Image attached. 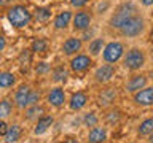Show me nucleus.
Wrapping results in <instances>:
<instances>
[{
	"mask_svg": "<svg viewBox=\"0 0 153 143\" xmlns=\"http://www.w3.org/2000/svg\"><path fill=\"white\" fill-rule=\"evenodd\" d=\"M139 13V8L137 5L134 2H124L121 5H118L117 8H115V11L112 13V16L108 19V26L112 29H120L123 27V24L128 21V19H131L132 16H136Z\"/></svg>",
	"mask_w": 153,
	"mask_h": 143,
	"instance_id": "obj_1",
	"label": "nucleus"
},
{
	"mask_svg": "<svg viewBox=\"0 0 153 143\" xmlns=\"http://www.w3.org/2000/svg\"><path fill=\"white\" fill-rule=\"evenodd\" d=\"M8 22L16 29H26L27 26H30L32 22V13L24 7V5H14L7 11Z\"/></svg>",
	"mask_w": 153,
	"mask_h": 143,
	"instance_id": "obj_2",
	"label": "nucleus"
},
{
	"mask_svg": "<svg viewBox=\"0 0 153 143\" xmlns=\"http://www.w3.org/2000/svg\"><path fill=\"white\" fill-rule=\"evenodd\" d=\"M123 67L126 70H131V72H137L140 70L147 62V56L140 48H129L128 51H124V56H123Z\"/></svg>",
	"mask_w": 153,
	"mask_h": 143,
	"instance_id": "obj_3",
	"label": "nucleus"
},
{
	"mask_svg": "<svg viewBox=\"0 0 153 143\" xmlns=\"http://www.w3.org/2000/svg\"><path fill=\"white\" fill-rule=\"evenodd\" d=\"M145 19L140 16V13H137L136 16H132L131 19H128L126 22L123 24V27L120 29V33L126 38H134V37H139L145 32Z\"/></svg>",
	"mask_w": 153,
	"mask_h": 143,
	"instance_id": "obj_4",
	"label": "nucleus"
},
{
	"mask_svg": "<svg viewBox=\"0 0 153 143\" xmlns=\"http://www.w3.org/2000/svg\"><path fill=\"white\" fill-rule=\"evenodd\" d=\"M124 51H126V48H124L121 41H108V43H105V46L102 49V59L107 64L115 65L117 62L123 59Z\"/></svg>",
	"mask_w": 153,
	"mask_h": 143,
	"instance_id": "obj_5",
	"label": "nucleus"
},
{
	"mask_svg": "<svg viewBox=\"0 0 153 143\" xmlns=\"http://www.w3.org/2000/svg\"><path fill=\"white\" fill-rule=\"evenodd\" d=\"M91 65H93V57L89 54H81V52L72 56L69 62V67L74 73H85L91 69Z\"/></svg>",
	"mask_w": 153,
	"mask_h": 143,
	"instance_id": "obj_6",
	"label": "nucleus"
},
{
	"mask_svg": "<svg viewBox=\"0 0 153 143\" xmlns=\"http://www.w3.org/2000/svg\"><path fill=\"white\" fill-rule=\"evenodd\" d=\"M132 103L140 108L153 107V86H145L136 94H132Z\"/></svg>",
	"mask_w": 153,
	"mask_h": 143,
	"instance_id": "obj_7",
	"label": "nucleus"
},
{
	"mask_svg": "<svg viewBox=\"0 0 153 143\" xmlns=\"http://www.w3.org/2000/svg\"><path fill=\"white\" fill-rule=\"evenodd\" d=\"M118 99V92L115 88H104L97 92V97H96V102L100 108H112L115 102Z\"/></svg>",
	"mask_w": 153,
	"mask_h": 143,
	"instance_id": "obj_8",
	"label": "nucleus"
},
{
	"mask_svg": "<svg viewBox=\"0 0 153 143\" xmlns=\"http://www.w3.org/2000/svg\"><path fill=\"white\" fill-rule=\"evenodd\" d=\"M115 75H117V69H115V65L113 64H102V65H99L97 69L94 70V80L97 81L99 84H107L110 83L113 78H115Z\"/></svg>",
	"mask_w": 153,
	"mask_h": 143,
	"instance_id": "obj_9",
	"label": "nucleus"
},
{
	"mask_svg": "<svg viewBox=\"0 0 153 143\" xmlns=\"http://www.w3.org/2000/svg\"><path fill=\"white\" fill-rule=\"evenodd\" d=\"M93 24V14H91L88 10H80L74 14V19H72V26H74V30L78 32H85L88 30Z\"/></svg>",
	"mask_w": 153,
	"mask_h": 143,
	"instance_id": "obj_10",
	"label": "nucleus"
},
{
	"mask_svg": "<svg viewBox=\"0 0 153 143\" xmlns=\"http://www.w3.org/2000/svg\"><path fill=\"white\" fill-rule=\"evenodd\" d=\"M148 84V75H143V73H136L132 75L131 78L126 81V84H124V91H126L128 94H136L137 91H140L142 88H145Z\"/></svg>",
	"mask_w": 153,
	"mask_h": 143,
	"instance_id": "obj_11",
	"label": "nucleus"
},
{
	"mask_svg": "<svg viewBox=\"0 0 153 143\" xmlns=\"http://www.w3.org/2000/svg\"><path fill=\"white\" fill-rule=\"evenodd\" d=\"M88 103H89V95L86 92H83V91H76L67 100L69 110H72V111H81L83 108L88 107Z\"/></svg>",
	"mask_w": 153,
	"mask_h": 143,
	"instance_id": "obj_12",
	"label": "nucleus"
},
{
	"mask_svg": "<svg viewBox=\"0 0 153 143\" xmlns=\"http://www.w3.org/2000/svg\"><path fill=\"white\" fill-rule=\"evenodd\" d=\"M46 102L54 108H61L67 103V95H65V91L64 88L61 86H56V88L50 89V92L46 95Z\"/></svg>",
	"mask_w": 153,
	"mask_h": 143,
	"instance_id": "obj_13",
	"label": "nucleus"
},
{
	"mask_svg": "<svg viewBox=\"0 0 153 143\" xmlns=\"http://www.w3.org/2000/svg\"><path fill=\"white\" fill-rule=\"evenodd\" d=\"M30 91H32V88L29 84H19L18 86V89L14 91V95H13V103L16 105V108H19V110L27 108V99H29Z\"/></svg>",
	"mask_w": 153,
	"mask_h": 143,
	"instance_id": "obj_14",
	"label": "nucleus"
},
{
	"mask_svg": "<svg viewBox=\"0 0 153 143\" xmlns=\"http://www.w3.org/2000/svg\"><path fill=\"white\" fill-rule=\"evenodd\" d=\"M108 138V129L105 126H97L88 129V135H86V140L88 143H105Z\"/></svg>",
	"mask_w": 153,
	"mask_h": 143,
	"instance_id": "obj_15",
	"label": "nucleus"
},
{
	"mask_svg": "<svg viewBox=\"0 0 153 143\" xmlns=\"http://www.w3.org/2000/svg\"><path fill=\"white\" fill-rule=\"evenodd\" d=\"M81 48H83V41H81V38L78 37H69L67 40L62 43V52H64L65 56H75L78 54L81 51Z\"/></svg>",
	"mask_w": 153,
	"mask_h": 143,
	"instance_id": "obj_16",
	"label": "nucleus"
},
{
	"mask_svg": "<svg viewBox=\"0 0 153 143\" xmlns=\"http://www.w3.org/2000/svg\"><path fill=\"white\" fill-rule=\"evenodd\" d=\"M54 124V116L53 114H43L42 118L37 119L35 126H33V135H43L50 130V127Z\"/></svg>",
	"mask_w": 153,
	"mask_h": 143,
	"instance_id": "obj_17",
	"label": "nucleus"
},
{
	"mask_svg": "<svg viewBox=\"0 0 153 143\" xmlns=\"http://www.w3.org/2000/svg\"><path fill=\"white\" fill-rule=\"evenodd\" d=\"M72 19H74V13L69 11V10H64V11L56 14L54 21H53V27H54L56 30H65V29L72 24Z\"/></svg>",
	"mask_w": 153,
	"mask_h": 143,
	"instance_id": "obj_18",
	"label": "nucleus"
},
{
	"mask_svg": "<svg viewBox=\"0 0 153 143\" xmlns=\"http://www.w3.org/2000/svg\"><path fill=\"white\" fill-rule=\"evenodd\" d=\"M21 137H22V127L19 124H13V126L8 127L7 133L3 135V140L5 143H16L21 140Z\"/></svg>",
	"mask_w": 153,
	"mask_h": 143,
	"instance_id": "obj_19",
	"label": "nucleus"
},
{
	"mask_svg": "<svg viewBox=\"0 0 153 143\" xmlns=\"http://www.w3.org/2000/svg\"><path fill=\"white\" fill-rule=\"evenodd\" d=\"M121 118L123 114L120 111L118 108H107V113L104 114V121L107 126H118L120 122H121Z\"/></svg>",
	"mask_w": 153,
	"mask_h": 143,
	"instance_id": "obj_20",
	"label": "nucleus"
},
{
	"mask_svg": "<svg viewBox=\"0 0 153 143\" xmlns=\"http://www.w3.org/2000/svg\"><path fill=\"white\" fill-rule=\"evenodd\" d=\"M24 111H26V114H24V116H26L27 121H37L38 118H42L43 114H46V113H45V107H43V105H40V103L32 105V107H27Z\"/></svg>",
	"mask_w": 153,
	"mask_h": 143,
	"instance_id": "obj_21",
	"label": "nucleus"
},
{
	"mask_svg": "<svg viewBox=\"0 0 153 143\" xmlns=\"http://www.w3.org/2000/svg\"><path fill=\"white\" fill-rule=\"evenodd\" d=\"M153 132V116H148L145 119H142L139 122V126L136 129V133L139 137H148Z\"/></svg>",
	"mask_w": 153,
	"mask_h": 143,
	"instance_id": "obj_22",
	"label": "nucleus"
},
{
	"mask_svg": "<svg viewBox=\"0 0 153 143\" xmlns=\"http://www.w3.org/2000/svg\"><path fill=\"white\" fill-rule=\"evenodd\" d=\"M104 46H105V41H104V38H93V40L89 41V45H88V51H89V56L91 57H96V56H99L100 52H102L104 49Z\"/></svg>",
	"mask_w": 153,
	"mask_h": 143,
	"instance_id": "obj_23",
	"label": "nucleus"
},
{
	"mask_svg": "<svg viewBox=\"0 0 153 143\" xmlns=\"http://www.w3.org/2000/svg\"><path fill=\"white\" fill-rule=\"evenodd\" d=\"M16 84V75L11 72H0V89H10Z\"/></svg>",
	"mask_w": 153,
	"mask_h": 143,
	"instance_id": "obj_24",
	"label": "nucleus"
},
{
	"mask_svg": "<svg viewBox=\"0 0 153 143\" xmlns=\"http://www.w3.org/2000/svg\"><path fill=\"white\" fill-rule=\"evenodd\" d=\"M67 78H69V70L64 65H59V67L51 70V80L54 83H65Z\"/></svg>",
	"mask_w": 153,
	"mask_h": 143,
	"instance_id": "obj_25",
	"label": "nucleus"
},
{
	"mask_svg": "<svg viewBox=\"0 0 153 143\" xmlns=\"http://www.w3.org/2000/svg\"><path fill=\"white\" fill-rule=\"evenodd\" d=\"M51 10L50 8H46V7H38L35 11H33V19H35L37 22H40V24H45V22H48L51 19Z\"/></svg>",
	"mask_w": 153,
	"mask_h": 143,
	"instance_id": "obj_26",
	"label": "nucleus"
},
{
	"mask_svg": "<svg viewBox=\"0 0 153 143\" xmlns=\"http://www.w3.org/2000/svg\"><path fill=\"white\" fill-rule=\"evenodd\" d=\"M13 111V103L10 99H2L0 100V119H8Z\"/></svg>",
	"mask_w": 153,
	"mask_h": 143,
	"instance_id": "obj_27",
	"label": "nucleus"
},
{
	"mask_svg": "<svg viewBox=\"0 0 153 143\" xmlns=\"http://www.w3.org/2000/svg\"><path fill=\"white\" fill-rule=\"evenodd\" d=\"M48 49V41L45 38H33L30 43V51L32 52H45Z\"/></svg>",
	"mask_w": 153,
	"mask_h": 143,
	"instance_id": "obj_28",
	"label": "nucleus"
},
{
	"mask_svg": "<svg viewBox=\"0 0 153 143\" xmlns=\"http://www.w3.org/2000/svg\"><path fill=\"white\" fill-rule=\"evenodd\" d=\"M99 122H100V118H99L94 111H89V113H85V114H83V126H85V127L91 129V127L97 126Z\"/></svg>",
	"mask_w": 153,
	"mask_h": 143,
	"instance_id": "obj_29",
	"label": "nucleus"
},
{
	"mask_svg": "<svg viewBox=\"0 0 153 143\" xmlns=\"http://www.w3.org/2000/svg\"><path fill=\"white\" fill-rule=\"evenodd\" d=\"M40 99H42V94L40 91L37 89H32L30 94H29V99H27V107H32V105H37L40 103Z\"/></svg>",
	"mask_w": 153,
	"mask_h": 143,
	"instance_id": "obj_30",
	"label": "nucleus"
},
{
	"mask_svg": "<svg viewBox=\"0 0 153 143\" xmlns=\"http://www.w3.org/2000/svg\"><path fill=\"white\" fill-rule=\"evenodd\" d=\"M35 72L38 75H46L51 72V65L48 64V62H38V64L35 65Z\"/></svg>",
	"mask_w": 153,
	"mask_h": 143,
	"instance_id": "obj_31",
	"label": "nucleus"
},
{
	"mask_svg": "<svg viewBox=\"0 0 153 143\" xmlns=\"http://www.w3.org/2000/svg\"><path fill=\"white\" fill-rule=\"evenodd\" d=\"M91 2V0H69V3H70V7H74V8H83L86 7Z\"/></svg>",
	"mask_w": 153,
	"mask_h": 143,
	"instance_id": "obj_32",
	"label": "nucleus"
},
{
	"mask_svg": "<svg viewBox=\"0 0 153 143\" xmlns=\"http://www.w3.org/2000/svg\"><path fill=\"white\" fill-rule=\"evenodd\" d=\"M30 54H32L30 49H24V51L21 52V56H19V62H21V64H24V60H26V62H30Z\"/></svg>",
	"mask_w": 153,
	"mask_h": 143,
	"instance_id": "obj_33",
	"label": "nucleus"
},
{
	"mask_svg": "<svg viewBox=\"0 0 153 143\" xmlns=\"http://www.w3.org/2000/svg\"><path fill=\"white\" fill-rule=\"evenodd\" d=\"M8 124H7V119H0V135H5L7 133V130H8Z\"/></svg>",
	"mask_w": 153,
	"mask_h": 143,
	"instance_id": "obj_34",
	"label": "nucleus"
},
{
	"mask_svg": "<svg viewBox=\"0 0 153 143\" xmlns=\"http://www.w3.org/2000/svg\"><path fill=\"white\" fill-rule=\"evenodd\" d=\"M5 48H7V38H5L3 35H0V52H2Z\"/></svg>",
	"mask_w": 153,
	"mask_h": 143,
	"instance_id": "obj_35",
	"label": "nucleus"
},
{
	"mask_svg": "<svg viewBox=\"0 0 153 143\" xmlns=\"http://www.w3.org/2000/svg\"><path fill=\"white\" fill-rule=\"evenodd\" d=\"M61 143H80V142H78V138H75V137H67Z\"/></svg>",
	"mask_w": 153,
	"mask_h": 143,
	"instance_id": "obj_36",
	"label": "nucleus"
},
{
	"mask_svg": "<svg viewBox=\"0 0 153 143\" xmlns=\"http://www.w3.org/2000/svg\"><path fill=\"white\" fill-rule=\"evenodd\" d=\"M142 7H153V0H139Z\"/></svg>",
	"mask_w": 153,
	"mask_h": 143,
	"instance_id": "obj_37",
	"label": "nucleus"
},
{
	"mask_svg": "<svg viewBox=\"0 0 153 143\" xmlns=\"http://www.w3.org/2000/svg\"><path fill=\"white\" fill-rule=\"evenodd\" d=\"M107 8H108V2H104V5L100 3L99 7H97V10H99V11H104V10H107Z\"/></svg>",
	"mask_w": 153,
	"mask_h": 143,
	"instance_id": "obj_38",
	"label": "nucleus"
},
{
	"mask_svg": "<svg viewBox=\"0 0 153 143\" xmlns=\"http://www.w3.org/2000/svg\"><path fill=\"white\" fill-rule=\"evenodd\" d=\"M148 143H153V132L148 135Z\"/></svg>",
	"mask_w": 153,
	"mask_h": 143,
	"instance_id": "obj_39",
	"label": "nucleus"
},
{
	"mask_svg": "<svg viewBox=\"0 0 153 143\" xmlns=\"http://www.w3.org/2000/svg\"><path fill=\"white\" fill-rule=\"evenodd\" d=\"M148 80H152V81H153V69L150 70V73H148Z\"/></svg>",
	"mask_w": 153,
	"mask_h": 143,
	"instance_id": "obj_40",
	"label": "nucleus"
},
{
	"mask_svg": "<svg viewBox=\"0 0 153 143\" xmlns=\"http://www.w3.org/2000/svg\"><path fill=\"white\" fill-rule=\"evenodd\" d=\"M148 37H150V40L153 41V29H152V30H150V35H148Z\"/></svg>",
	"mask_w": 153,
	"mask_h": 143,
	"instance_id": "obj_41",
	"label": "nucleus"
},
{
	"mask_svg": "<svg viewBox=\"0 0 153 143\" xmlns=\"http://www.w3.org/2000/svg\"><path fill=\"white\" fill-rule=\"evenodd\" d=\"M152 18H153V8H152Z\"/></svg>",
	"mask_w": 153,
	"mask_h": 143,
	"instance_id": "obj_42",
	"label": "nucleus"
}]
</instances>
